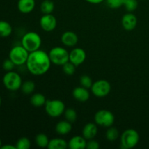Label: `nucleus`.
<instances>
[{"instance_id":"1","label":"nucleus","mask_w":149,"mask_h":149,"mask_svg":"<svg viewBox=\"0 0 149 149\" xmlns=\"http://www.w3.org/2000/svg\"><path fill=\"white\" fill-rule=\"evenodd\" d=\"M51 63L49 54L39 49L29 52L26 65L28 71L32 75L42 76L49 71Z\"/></svg>"},{"instance_id":"2","label":"nucleus","mask_w":149,"mask_h":149,"mask_svg":"<svg viewBox=\"0 0 149 149\" xmlns=\"http://www.w3.org/2000/svg\"><path fill=\"white\" fill-rule=\"evenodd\" d=\"M21 45L29 52H34L40 49L42 45V38L36 32L29 31L22 37Z\"/></svg>"},{"instance_id":"3","label":"nucleus","mask_w":149,"mask_h":149,"mask_svg":"<svg viewBox=\"0 0 149 149\" xmlns=\"http://www.w3.org/2000/svg\"><path fill=\"white\" fill-rule=\"evenodd\" d=\"M140 141V135L138 131L134 129L125 130L120 137V148L130 149L136 146Z\"/></svg>"},{"instance_id":"4","label":"nucleus","mask_w":149,"mask_h":149,"mask_svg":"<svg viewBox=\"0 0 149 149\" xmlns=\"http://www.w3.org/2000/svg\"><path fill=\"white\" fill-rule=\"evenodd\" d=\"M4 87L9 91L15 92L20 90L23 84L22 77L18 73L14 71H7L2 78Z\"/></svg>"},{"instance_id":"5","label":"nucleus","mask_w":149,"mask_h":149,"mask_svg":"<svg viewBox=\"0 0 149 149\" xmlns=\"http://www.w3.org/2000/svg\"><path fill=\"white\" fill-rule=\"evenodd\" d=\"M51 63L56 65H63L69 61V52L63 47H55L49 52Z\"/></svg>"},{"instance_id":"6","label":"nucleus","mask_w":149,"mask_h":149,"mask_svg":"<svg viewBox=\"0 0 149 149\" xmlns=\"http://www.w3.org/2000/svg\"><path fill=\"white\" fill-rule=\"evenodd\" d=\"M29 52L22 46V45H15L11 48L9 52V58L17 66L26 65Z\"/></svg>"},{"instance_id":"7","label":"nucleus","mask_w":149,"mask_h":149,"mask_svg":"<svg viewBox=\"0 0 149 149\" xmlns=\"http://www.w3.org/2000/svg\"><path fill=\"white\" fill-rule=\"evenodd\" d=\"M45 109L48 116L52 118H58L64 113L65 106L62 100L52 99L47 100L45 105Z\"/></svg>"},{"instance_id":"8","label":"nucleus","mask_w":149,"mask_h":149,"mask_svg":"<svg viewBox=\"0 0 149 149\" xmlns=\"http://www.w3.org/2000/svg\"><path fill=\"white\" fill-rule=\"evenodd\" d=\"M94 120L97 126L108 128L113 126L115 122V116L110 111L101 109L95 113Z\"/></svg>"},{"instance_id":"9","label":"nucleus","mask_w":149,"mask_h":149,"mask_svg":"<svg viewBox=\"0 0 149 149\" xmlns=\"http://www.w3.org/2000/svg\"><path fill=\"white\" fill-rule=\"evenodd\" d=\"M90 90L95 97H104L110 93L111 85L107 80L99 79L93 82Z\"/></svg>"},{"instance_id":"10","label":"nucleus","mask_w":149,"mask_h":149,"mask_svg":"<svg viewBox=\"0 0 149 149\" xmlns=\"http://www.w3.org/2000/svg\"><path fill=\"white\" fill-rule=\"evenodd\" d=\"M58 21L52 14H44L39 20V25L43 31L50 32L55 30L57 27Z\"/></svg>"},{"instance_id":"11","label":"nucleus","mask_w":149,"mask_h":149,"mask_svg":"<svg viewBox=\"0 0 149 149\" xmlns=\"http://www.w3.org/2000/svg\"><path fill=\"white\" fill-rule=\"evenodd\" d=\"M87 54L85 50L81 47H75L69 52V61L76 66L81 65L85 61Z\"/></svg>"},{"instance_id":"12","label":"nucleus","mask_w":149,"mask_h":149,"mask_svg":"<svg viewBox=\"0 0 149 149\" xmlns=\"http://www.w3.org/2000/svg\"><path fill=\"white\" fill-rule=\"evenodd\" d=\"M122 26L126 31H132L136 28L138 18L132 13H127L122 17Z\"/></svg>"},{"instance_id":"13","label":"nucleus","mask_w":149,"mask_h":149,"mask_svg":"<svg viewBox=\"0 0 149 149\" xmlns=\"http://www.w3.org/2000/svg\"><path fill=\"white\" fill-rule=\"evenodd\" d=\"M61 40L63 45L65 46L68 47H74L78 43L79 38L75 32L67 31L61 35Z\"/></svg>"},{"instance_id":"14","label":"nucleus","mask_w":149,"mask_h":149,"mask_svg":"<svg viewBox=\"0 0 149 149\" xmlns=\"http://www.w3.org/2000/svg\"><path fill=\"white\" fill-rule=\"evenodd\" d=\"M72 95L74 98L77 101L80 102V103H84L90 99V93L88 89L80 85L79 87H75L73 90Z\"/></svg>"},{"instance_id":"15","label":"nucleus","mask_w":149,"mask_h":149,"mask_svg":"<svg viewBox=\"0 0 149 149\" xmlns=\"http://www.w3.org/2000/svg\"><path fill=\"white\" fill-rule=\"evenodd\" d=\"M98 132V128L96 123L93 122H89L84 126L82 130V136L85 138L87 141L94 139L97 135Z\"/></svg>"},{"instance_id":"16","label":"nucleus","mask_w":149,"mask_h":149,"mask_svg":"<svg viewBox=\"0 0 149 149\" xmlns=\"http://www.w3.org/2000/svg\"><path fill=\"white\" fill-rule=\"evenodd\" d=\"M87 141L82 135L73 136L68 142V148L70 149H84L87 148Z\"/></svg>"},{"instance_id":"17","label":"nucleus","mask_w":149,"mask_h":149,"mask_svg":"<svg viewBox=\"0 0 149 149\" xmlns=\"http://www.w3.org/2000/svg\"><path fill=\"white\" fill-rule=\"evenodd\" d=\"M36 6L35 0H18L17 4L19 11L23 14L30 13L34 10Z\"/></svg>"},{"instance_id":"18","label":"nucleus","mask_w":149,"mask_h":149,"mask_svg":"<svg viewBox=\"0 0 149 149\" xmlns=\"http://www.w3.org/2000/svg\"><path fill=\"white\" fill-rule=\"evenodd\" d=\"M55 132L60 135H66L71 132L72 130V123L67 120L58 122L55 125Z\"/></svg>"},{"instance_id":"19","label":"nucleus","mask_w":149,"mask_h":149,"mask_svg":"<svg viewBox=\"0 0 149 149\" xmlns=\"http://www.w3.org/2000/svg\"><path fill=\"white\" fill-rule=\"evenodd\" d=\"M47 148L49 149H65L68 148V142L63 138H54L49 140Z\"/></svg>"},{"instance_id":"20","label":"nucleus","mask_w":149,"mask_h":149,"mask_svg":"<svg viewBox=\"0 0 149 149\" xmlns=\"http://www.w3.org/2000/svg\"><path fill=\"white\" fill-rule=\"evenodd\" d=\"M30 102L31 104L34 107H42L45 105L47 99L43 94L36 93L32 95L30 98Z\"/></svg>"},{"instance_id":"21","label":"nucleus","mask_w":149,"mask_h":149,"mask_svg":"<svg viewBox=\"0 0 149 149\" xmlns=\"http://www.w3.org/2000/svg\"><path fill=\"white\" fill-rule=\"evenodd\" d=\"M13 33V27L9 22L0 20V37L6 38L10 36Z\"/></svg>"},{"instance_id":"22","label":"nucleus","mask_w":149,"mask_h":149,"mask_svg":"<svg viewBox=\"0 0 149 149\" xmlns=\"http://www.w3.org/2000/svg\"><path fill=\"white\" fill-rule=\"evenodd\" d=\"M40 10L43 14H52L55 10V4L52 0H44L41 3Z\"/></svg>"},{"instance_id":"23","label":"nucleus","mask_w":149,"mask_h":149,"mask_svg":"<svg viewBox=\"0 0 149 149\" xmlns=\"http://www.w3.org/2000/svg\"><path fill=\"white\" fill-rule=\"evenodd\" d=\"M49 139L45 133H39L35 138V143L39 148H47Z\"/></svg>"},{"instance_id":"24","label":"nucleus","mask_w":149,"mask_h":149,"mask_svg":"<svg viewBox=\"0 0 149 149\" xmlns=\"http://www.w3.org/2000/svg\"><path fill=\"white\" fill-rule=\"evenodd\" d=\"M35 83L33 81H26L23 82L22 84L20 90H21L22 93H24L25 95H31L33 93L35 90Z\"/></svg>"},{"instance_id":"25","label":"nucleus","mask_w":149,"mask_h":149,"mask_svg":"<svg viewBox=\"0 0 149 149\" xmlns=\"http://www.w3.org/2000/svg\"><path fill=\"white\" fill-rule=\"evenodd\" d=\"M119 130L114 127H108L107 131L106 132V138L109 141L113 142L119 138Z\"/></svg>"},{"instance_id":"26","label":"nucleus","mask_w":149,"mask_h":149,"mask_svg":"<svg viewBox=\"0 0 149 149\" xmlns=\"http://www.w3.org/2000/svg\"><path fill=\"white\" fill-rule=\"evenodd\" d=\"M64 117L65 120L68 121L71 123H74L77 119V113L73 108H68L65 109L64 111Z\"/></svg>"},{"instance_id":"27","label":"nucleus","mask_w":149,"mask_h":149,"mask_svg":"<svg viewBox=\"0 0 149 149\" xmlns=\"http://www.w3.org/2000/svg\"><path fill=\"white\" fill-rule=\"evenodd\" d=\"M31 141L26 137H22L19 138L15 143L17 149H29L31 148Z\"/></svg>"},{"instance_id":"28","label":"nucleus","mask_w":149,"mask_h":149,"mask_svg":"<svg viewBox=\"0 0 149 149\" xmlns=\"http://www.w3.org/2000/svg\"><path fill=\"white\" fill-rule=\"evenodd\" d=\"M123 6L128 13H132L138 8V0H125Z\"/></svg>"},{"instance_id":"29","label":"nucleus","mask_w":149,"mask_h":149,"mask_svg":"<svg viewBox=\"0 0 149 149\" xmlns=\"http://www.w3.org/2000/svg\"><path fill=\"white\" fill-rule=\"evenodd\" d=\"M63 67V71L64 72V74H66L68 76H72L74 75V73L76 71V65L74 63H72L71 62L68 61L66 63L64 64L63 65H62Z\"/></svg>"},{"instance_id":"30","label":"nucleus","mask_w":149,"mask_h":149,"mask_svg":"<svg viewBox=\"0 0 149 149\" xmlns=\"http://www.w3.org/2000/svg\"><path fill=\"white\" fill-rule=\"evenodd\" d=\"M79 83L80 85L82 86V87H85V88L90 89L91 88L92 85L93 84V79H92L91 77L88 75H82L79 79Z\"/></svg>"},{"instance_id":"31","label":"nucleus","mask_w":149,"mask_h":149,"mask_svg":"<svg viewBox=\"0 0 149 149\" xmlns=\"http://www.w3.org/2000/svg\"><path fill=\"white\" fill-rule=\"evenodd\" d=\"M124 1L125 0H106L107 6L111 9L120 8L124 5Z\"/></svg>"},{"instance_id":"32","label":"nucleus","mask_w":149,"mask_h":149,"mask_svg":"<svg viewBox=\"0 0 149 149\" xmlns=\"http://www.w3.org/2000/svg\"><path fill=\"white\" fill-rule=\"evenodd\" d=\"M15 66V63L9 58L7 59L4 60V62L2 63V68L6 71H13Z\"/></svg>"},{"instance_id":"33","label":"nucleus","mask_w":149,"mask_h":149,"mask_svg":"<svg viewBox=\"0 0 149 149\" xmlns=\"http://www.w3.org/2000/svg\"><path fill=\"white\" fill-rule=\"evenodd\" d=\"M100 148V144L97 141L94 139H91L87 141V149H98Z\"/></svg>"},{"instance_id":"34","label":"nucleus","mask_w":149,"mask_h":149,"mask_svg":"<svg viewBox=\"0 0 149 149\" xmlns=\"http://www.w3.org/2000/svg\"><path fill=\"white\" fill-rule=\"evenodd\" d=\"M1 149H17L15 145H11V144H5L2 145L1 147Z\"/></svg>"},{"instance_id":"35","label":"nucleus","mask_w":149,"mask_h":149,"mask_svg":"<svg viewBox=\"0 0 149 149\" xmlns=\"http://www.w3.org/2000/svg\"><path fill=\"white\" fill-rule=\"evenodd\" d=\"M86 1H87L90 4H98L102 3L103 1H106V0H85Z\"/></svg>"},{"instance_id":"36","label":"nucleus","mask_w":149,"mask_h":149,"mask_svg":"<svg viewBox=\"0 0 149 149\" xmlns=\"http://www.w3.org/2000/svg\"><path fill=\"white\" fill-rule=\"evenodd\" d=\"M1 103H2V100H1V96H0V107H1Z\"/></svg>"},{"instance_id":"37","label":"nucleus","mask_w":149,"mask_h":149,"mask_svg":"<svg viewBox=\"0 0 149 149\" xmlns=\"http://www.w3.org/2000/svg\"><path fill=\"white\" fill-rule=\"evenodd\" d=\"M1 146H2V143H1V139H0V148H1Z\"/></svg>"}]
</instances>
